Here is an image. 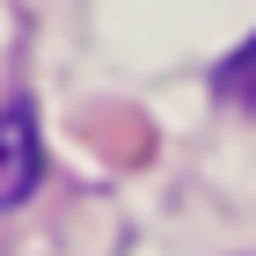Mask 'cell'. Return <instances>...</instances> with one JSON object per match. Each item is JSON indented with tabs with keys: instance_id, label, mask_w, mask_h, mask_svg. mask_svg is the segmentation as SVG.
Masks as SVG:
<instances>
[{
	"instance_id": "obj_1",
	"label": "cell",
	"mask_w": 256,
	"mask_h": 256,
	"mask_svg": "<svg viewBox=\"0 0 256 256\" xmlns=\"http://www.w3.org/2000/svg\"><path fill=\"white\" fill-rule=\"evenodd\" d=\"M37 183H44L37 102H30V96H8V102H0V212H15Z\"/></svg>"
},
{
	"instance_id": "obj_2",
	"label": "cell",
	"mask_w": 256,
	"mask_h": 256,
	"mask_svg": "<svg viewBox=\"0 0 256 256\" xmlns=\"http://www.w3.org/2000/svg\"><path fill=\"white\" fill-rule=\"evenodd\" d=\"M212 88H220L227 102H242V110H256V37H249V44H234V52L220 59Z\"/></svg>"
}]
</instances>
